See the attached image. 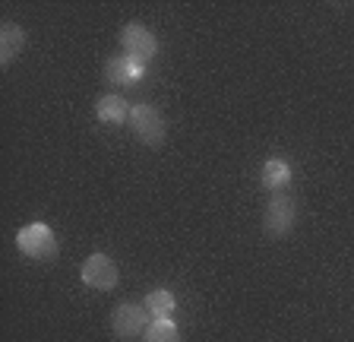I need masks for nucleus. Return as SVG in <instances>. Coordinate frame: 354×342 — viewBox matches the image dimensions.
<instances>
[{
	"mask_svg": "<svg viewBox=\"0 0 354 342\" xmlns=\"http://www.w3.org/2000/svg\"><path fill=\"white\" fill-rule=\"evenodd\" d=\"M16 247H19V253H26L29 260H54L60 251L54 231L44 222L22 225V228L16 231Z\"/></svg>",
	"mask_w": 354,
	"mask_h": 342,
	"instance_id": "nucleus-1",
	"label": "nucleus"
},
{
	"mask_svg": "<svg viewBox=\"0 0 354 342\" xmlns=\"http://www.w3.org/2000/svg\"><path fill=\"white\" fill-rule=\"evenodd\" d=\"M130 130L142 146H152V149H158L165 143V136H168V124H165L162 111L152 108V105H133L130 108Z\"/></svg>",
	"mask_w": 354,
	"mask_h": 342,
	"instance_id": "nucleus-2",
	"label": "nucleus"
},
{
	"mask_svg": "<svg viewBox=\"0 0 354 342\" xmlns=\"http://www.w3.org/2000/svg\"><path fill=\"white\" fill-rule=\"evenodd\" d=\"M120 48H124V54L130 60H136V64H149V60L155 57V51H158V38H155L146 26L130 23V26L120 29Z\"/></svg>",
	"mask_w": 354,
	"mask_h": 342,
	"instance_id": "nucleus-3",
	"label": "nucleus"
},
{
	"mask_svg": "<svg viewBox=\"0 0 354 342\" xmlns=\"http://www.w3.org/2000/svg\"><path fill=\"white\" fill-rule=\"evenodd\" d=\"M80 276H82V285H88V289H95V291H111L120 279L118 263L111 260L108 253H92V257L82 263Z\"/></svg>",
	"mask_w": 354,
	"mask_h": 342,
	"instance_id": "nucleus-4",
	"label": "nucleus"
},
{
	"mask_svg": "<svg viewBox=\"0 0 354 342\" xmlns=\"http://www.w3.org/2000/svg\"><path fill=\"white\" fill-rule=\"evenodd\" d=\"M149 323H152L149 311L142 305H133V301H124V305H118V307H114V314H111V330H114L120 339L142 336Z\"/></svg>",
	"mask_w": 354,
	"mask_h": 342,
	"instance_id": "nucleus-5",
	"label": "nucleus"
},
{
	"mask_svg": "<svg viewBox=\"0 0 354 342\" xmlns=\"http://www.w3.org/2000/svg\"><path fill=\"white\" fill-rule=\"evenodd\" d=\"M263 225H266L269 235H275V238H281V235L291 231V225H295V200H291L285 190L272 194V200H269V206H266Z\"/></svg>",
	"mask_w": 354,
	"mask_h": 342,
	"instance_id": "nucleus-6",
	"label": "nucleus"
},
{
	"mask_svg": "<svg viewBox=\"0 0 354 342\" xmlns=\"http://www.w3.org/2000/svg\"><path fill=\"white\" fill-rule=\"evenodd\" d=\"M142 73H146V64H136L124 54V57H111L104 64V80L111 86H133V82H140Z\"/></svg>",
	"mask_w": 354,
	"mask_h": 342,
	"instance_id": "nucleus-7",
	"label": "nucleus"
},
{
	"mask_svg": "<svg viewBox=\"0 0 354 342\" xmlns=\"http://www.w3.org/2000/svg\"><path fill=\"white\" fill-rule=\"evenodd\" d=\"M130 108L133 105L127 102L124 96H114V92H111V96H102L95 102V114H98V120H102V124H130Z\"/></svg>",
	"mask_w": 354,
	"mask_h": 342,
	"instance_id": "nucleus-8",
	"label": "nucleus"
},
{
	"mask_svg": "<svg viewBox=\"0 0 354 342\" xmlns=\"http://www.w3.org/2000/svg\"><path fill=\"white\" fill-rule=\"evenodd\" d=\"M22 48H26V32H22L16 23H7L0 29V64H3V70L19 57Z\"/></svg>",
	"mask_w": 354,
	"mask_h": 342,
	"instance_id": "nucleus-9",
	"label": "nucleus"
},
{
	"mask_svg": "<svg viewBox=\"0 0 354 342\" xmlns=\"http://www.w3.org/2000/svg\"><path fill=\"white\" fill-rule=\"evenodd\" d=\"M288 181H291V165H288L285 159H269V162L263 165V171H259V184H263L266 190H272V194L285 190Z\"/></svg>",
	"mask_w": 354,
	"mask_h": 342,
	"instance_id": "nucleus-10",
	"label": "nucleus"
},
{
	"mask_svg": "<svg viewBox=\"0 0 354 342\" xmlns=\"http://www.w3.org/2000/svg\"><path fill=\"white\" fill-rule=\"evenodd\" d=\"M142 307L149 311V317L152 320H168L171 314H174L177 301H174V295H171L168 289H155V291H149V295L142 298Z\"/></svg>",
	"mask_w": 354,
	"mask_h": 342,
	"instance_id": "nucleus-11",
	"label": "nucleus"
},
{
	"mask_svg": "<svg viewBox=\"0 0 354 342\" xmlns=\"http://www.w3.org/2000/svg\"><path fill=\"white\" fill-rule=\"evenodd\" d=\"M142 342H180V330L174 320H152L142 333Z\"/></svg>",
	"mask_w": 354,
	"mask_h": 342,
	"instance_id": "nucleus-12",
	"label": "nucleus"
}]
</instances>
